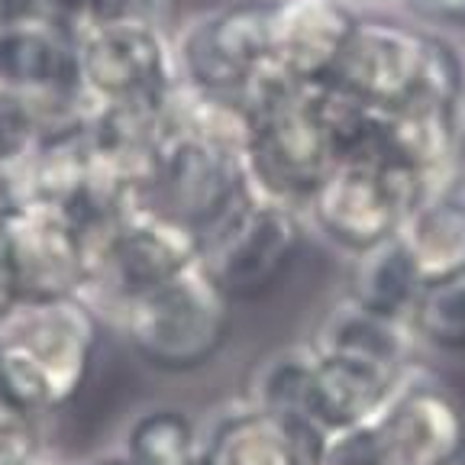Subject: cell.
<instances>
[{"mask_svg":"<svg viewBox=\"0 0 465 465\" xmlns=\"http://www.w3.org/2000/svg\"><path fill=\"white\" fill-rule=\"evenodd\" d=\"M104 320L87 298L29 301L0 320V385L36 414L68 407L87 385Z\"/></svg>","mask_w":465,"mask_h":465,"instance_id":"1","label":"cell"},{"mask_svg":"<svg viewBox=\"0 0 465 465\" xmlns=\"http://www.w3.org/2000/svg\"><path fill=\"white\" fill-rule=\"evenodd\" d=\"M249 191L304 211L320 178L333 168V143L317 104V84H294L262 72L246 87Z\"/></svg>","mask_w":465,"mask_h":465,"instance_id":"2","label":"cell"},{"mask_svg":"<svg viewBox=\"0 0 465 465\" xmlns=\"http://www.w3.org/2000/svg\"><path fill=\"white\" fill-rule=\"evenodd\" d=\"M232 304L201 262L133 298L114 327L149 369L191 375L213 362L232 336Z\"/></svg>","mask_w":465,"mask_h":465,"instance_id":"3","label":"cell"},{"mask_svg":"<svg viewBox=\"0 0 465 465\" xmlns=\"http://www.w3.org/2000/svg\"><path fill=\"white\" fill-rule=\"evenodd\" d=\"M307 217L298 207L246 191L201 236V265L232 304L265 298L298 262Z\"/></svg>","mask_w":465,"mask_h":465,"instance_id":"4","label":"cell"},{"mask_svg":"<svg viewBox=\"0 0 465 465\" xmlns=\"http://www.w3.org/2000/svg\"><path fill=\"white\" fill-rule=\"evenodd\" d=\"M197 259L201 240L194 232L133 203L87 242V284L81 298H87L101 320L114 323L133 298L168 282Z\"/></svg>","mask_w":465,"mask_h":465,"instance_id":"5","label":"cell"},{"mask_svg":"<svg viewBox=\"0 0 465 465\" xmlns=\"http://www.w3.org/2000/svg\"><path fill=\"white\" fill-rule=\"evenodd\" d=\"M246 191L242 149L184 133L165 120L136 203L182 223L201 240Z\"/></svg>","mask_w":465,"mask_h":465,"instance_id":"6","label":"cell"},{"mask_svg":"<svg viewBox=\"0 0 465 465\" xmlns=\"http://www.w3.org/2000/svg\"><path fill=\"white\" fill-rule=\"evenodd\" d=\"M430 194L427 182L411 168L333 162L307 197L304 217L327 242L356 255L398 236L407 213Z\"/></svg>","mask_w":465,"mask_h":465,"instance_id":"7","label":"cell"},{"mask_svg":"<svg viewBox=\"0 0 465 465\" xmlns=\"http://www.w3.org/2000/svg\"><path fill=\"white\" fill-rule=\"evenodd\" d=\"M275 0H230L172 29L178 84L217 94H246L269 72Z\"/></svg>","mask_w":465,"mask_h":465,"instance_id":"8","label":"cell"},{"mask_svg":"<svg viewBox=\"0 0 465 465\" xmlns=\"http://www.w3.org/2000/svg\"><path fill=\"white\" fill-rule=\"evenodd\" d=\"M78 74L91 107H165L178 87L172 29L84 26L78 33Z\"/></svg>","mask_w":465,"mask_h":465,"instance_id":"9","label":"cell"},{"mask_svg":"<svg viewBox=\"0 0 465 465\" xmlns=\"http://www.w3.org/2000/svg\"><path fill=\"white\" fill-rule=\"evenodd\" d=\"M0 94L26 104L39 130L91 114L78 74V33L45 16L0 26Z\"/></svg>","mask_w":465,"mask_h":465,"instance_id":"10","label":"cell"},{"mask_svg":"<svg viewBox=\"0 0 465 465\" xmlns=\"http://www.w3.org/2000/svg\"><path fill=\"white\" fill-rule=\"evenodd\" d=\"M4 242L16 304L84 294V232L58 203H4Z\"/></svg>","mask_w":465,"mask_h":465,"instance_id":"11","label":"cell"},{"mask_svg":"<svg viewBox=\"0 0 465 465\" xmlns=\"http://www.w3.org/2000/svg\"><path fill=\"white\" fill-rule=\"evenodd\" d=\"M423 36L427 29L404 16L359 14L330 84L371 107H401L414 97L420 81Z\"/></svg>","mask_w":465,"mask_h":465,"instance_id":"12","label":"cell"},{"mask_svg":"<svg viewBox=\"0 0 465 465\" xmlns=\"http://www.w3.org/2000/svg\"><path fill=\"white\" fill-rule=\"evenodd\" d=\"M385 465H452L465 446V411L446 385L407 371L371 420Z\"/></svg>","mask_w":465,"mask_h":465,"instance_id":"13","label":"cell"},{"mask_svg":"<svg viewBox=\"0 0 465 465\" xmlns=\"http://www.w3.org/2000/svg\"><path fill=\"white\" fill-rule=\"evenodd\" d=\"M346 0H275L269 72L294 84H323L356 26Z\"/></svg>","mask_w":465,"mask_h":465,"instance_id":"14","label":"cell"},{"mask_svg":"<svg viewBox=\"0 0 465 465\" xmlns=\"http://www.w3.org/2000/svg\"><path fill=\"white\" fill-rule=\"evenodd\" d=\"M320 443V430L240 404L207 430L201 465H317Z\"/></svg>","mask_w":465,"mask_h":465,"instance_id":"15","label":"cell"},{"mask_svg":"<svg viewBox=\"0 0 465 465\" xmlns=\"http://www.w3.org/2000/svg\"><path fill=\"white\" fill-rule=\"evenodd\" d=\"M407 371L313 349L311 423L320 433H330V430L375 420L407 378Z\"/></svg>","mask_w":465,"mask_h":465,"instance_id":"16","label":"cell"},{"mask_svg":"<svg viewBox=\"0 0 465 465\" xmlns=\"http://www.w3.org/2000/svg\"><path fill=\"white\" fill-rule=\"evenodd\" d=\"M398 240L423 284L465 275V197L436 191L401 223Z\"/></svg>","mask_w":465,"mask_h":465,"instance_id":"17","label":"cell"},{"mask_svg":"<svg viewBox=\"0 0 465 465\" xmlns=\"http://www.w3.org/2000/svg\"><path fill=\"white\" fill-rule=\"evenodd\" d=\"M311 342L320 352H340V356L365 359V362L407 371L411 369L414 336H411L404 320L381 317V313H371L365 307L352 304L349 298H342L340 304L327 311Z\"/></svg>","mask_w":465,"mask_h":465,"instance_id":"18","label":"cell"},{"mask_svg":"<svg viewBox=\"0 0 465 465\" xmlns=\"http://www.w3.org/2000/svg\"><path fill=\"white\" fill-rule=\"evenodd\" d=\"M420 288L423 282L417 278L414 262L404 252L398 236L378 242L365 252L349 255L346 298L365 311L391 320H407Z\"/></svg>","mask_w":465,"mask_h":465,"instance_id":"19","label":"cell"},{"mask_svg":"<svg viewBox=\"0 0 465 465\" xmlns=\"http://www.w3.org/2000/svg\"><path fill=\"white\" fill-rule=\"evenodd\" d=\"M311 375H313V346L294 342V346L275 349L262 359L246 381L242 404L259 407L265 414L282 417L288 423H311ZM317 430V427H313Z\"/></svg>","mask_w":465,"mask_h":465,"instance_id":"20","label":"cell"},{"mask_svg":"<svg viewBox=\"0 0 465 465\" xmlns=\"http://www.w3.org/2000/svg\"><path fill=\"white\" fill-rule=\"evenodd\" d=\"M201 443L203 436L188 411L162 404L130 423L124 452L133 465H201Z\"/></svg>","mask_w":465,"mask_h":465,"instance_id":"21","label":"cell"},{"mask_svg":"<svg viewBox=\"0 0 465 465\" xmlns=\"http://www.w3.org/2000/svg\"><path fill=\"white\" fill-rule=\"evenodd\" d=\"M404 323L433 352H465V275L423 284Z\"/></svg>","mask_w":465,"mask_h":465,"instance_id":"22","label":"cell"},{"mask_svg":"<svg viewBox=\"0 0 465 465\" xmlns=\"http://www.w3.org/2000/svg\"><path fill=\"white\" fill-rule=\"evenodd\" d=\"M411 101L446 110V114H459V107L465 104V52L452 43V36L427 29L420 81H417Z\"/></svg>","mask_w":465,"mask_h":465,"instance_id":"23","label":"cell"},{"mask_svg":"<svg viewBox=\"0 0 465 465\" xmlns=\"http://www.w3.org/2000/svg\"><path fill=\"white\" fill-rule=\"evenodd\" d=\"M39 420L43 414L29 411L0 385V465H23L29 456L43 450Z\"/></svg>","mask_w":465,"mask_h":465,"instance_id":"24","label":"cell"},{"mask_svg":"<svg viewBox=\"0 0 465 465\" xmlns=\"http://www.w3.org/2000/svg\"><path fill=\"white\" fill-rule=\"evenodd\" d=\"M107 23H143V26L172 29L174 0H91L84 26Z\"/></svg>","mask_w":465,"mask_h":465,"instance_id":"25","label":"cell"},{"mask_svg":"<svg viewBox=\"0 0 465 465\" xmlns=\"http://www.w3.org/2000/svg\"><path fill=\"white\" fill-rule=\"evenodd\" d=\"M39 133L33 110L16 97L0 94V172L26 149Z\"/></svg>","mask_w":465,"mask_h":465,"instance_id":"26","label":"cell"},{"mask_svg":"<svg viewBox=\"0 0 465 465\" xmlns=\"http://www.w3.org/2000/svg\"><path fill=\"white\" fill-rule=\"evenodd\" d=\"M404 20L433 33H465V0H398Z\"/></svg>","mask_w":465,"mask_h":465,"instance_id":"27","label":"cell"},{"mask_svg":"<svg viewBox=\"0 0 465 465\" xmlns=\"http://www.w3.org/2000/svg\"><path fill=\"white\" fill-rule=\"evenodd\" d=\"M91 0H39V16H45L55 26H65L72 33H81L87 23Z\"/></svg>","mask_w":465,"mask_h":465,"instance_id":"28","label":"cell"},{"mask_svg":"<svg viewBox=\"0 0 465 465\" xmlns=\"http://www.w3.org/2000/svg\"><path fill=\"white\" fill-rule=\"evenodd\" d=\"M16 307L14 282H10V265H7V242H4V203H0V320L7 317Z\"/></svg>","mask_w":465,"mask_h":465,"instance_id":"29","label":"cell"},{"mask_svg":"<svg viewBox=\"0 0 465 465\" xmlns=\"http://www.w3.org/2000/svg\"><path fill=\"white\" fill-rule=\"evenodd\" d=\"M39 16V0H0V26Z\"/></svg>","mask_w":465,"mask_h":465,"instance_id":"30","label":"cell"},{"mask_svg":"<svg viewBox=\"0 0 465 465\" xmlns=\"http://www.w3.org/2000/svg\"><path fill=\"white\" fill-rule=\"evenodd\" d=\"M23 465H74V462H68V459H62V456H52V452H45V450H39L36 456H29Z\"/></svg>","mask_w":465,"mask_h":465,"instance_id":"31","label":"cell"},{"mask_svg":"<svg viewBox=\"0 0 465 465\" xmlns=\"http://www.w3.org/2000/svg\"><path fill=\"white\" fill-rule=\"evenodd\" d=\"M87 465H133V459L126 456V452H120V456H101V459H94V462H87Z\"/></svg>","mask_w":465,"mask_h":465,"instance_id":"32","label":"cell"},{"mask_svg":"<svg viewBox=\"0 0 465 465\" xmlns=\"http://www.w3.org/2000/svg\"><path fill=\"white\" fill-rule=\"evenodd\" d=\"M452 465H465V446H462V452H459V456L452 459Z\"/></svg>","mask_w":465,"mask_h":465,"instance_id":"33","label":"cell"}]
</instances>
